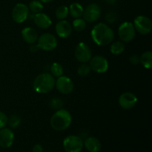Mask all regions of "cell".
Listing matches in <instances>:
<instances>
[{
    "instance_id": "obj_9",
    "label": "cell",
    "mask_w": 152,
    "mask_h": 152,
    "mask_svg": "<svg viewBox=\"0 0 152 152\" xmlns=\"http://www.w3.org/2000/svg\"><path fill=\"white\" fill-rule=\"evenodd\" d=\"M29 15L28 7L22 3H18L14 6L12 10V18L16 23H22L25 22Z\"/></svg>"
},
{
    "instance_id": "obj_13",
    "label": "cell",
    "mask_w": 152,
    "mask_h": 152,
    "mask_svg": "<svg viewBox=\"0 0 152 152\" xmlns=\"http://www.w3.org/2000/svg\"><path fill=\"white\" fill-rule=\"evenodd\" d=\"M14 141V133L13 131L7 128L0 129V147L8 148L13 145Z\"/></svg>"
},
{
    "instance_id": "obj_4",
    "label": "cell",
    "mask_w": 152,
    "mask_h": 152,
    "mask_svg": "<svg viewBox=\"0 0 152 152\" xmlns=\"http://www.w3.org/2000/svg\"><path fill=\"white\" fill-rule=\"evenodd\" d=\"M83 147V139L79 136L70 135L63 140V148L66 152H81Z\"/></svg>"
},
{
    "instance_id": "obj_30",
    "label": "cell",
    "mask_w": 152,
    "mask_h": 152,
    "mask_svg": "<svg viewBox=\"0 0 152 152\" xmlns=\"http://www.w3.org/2000/svg\"><path fill=\"white\" fill-rule=\"evenodd\" d=\"M117 19V16L115 13L113 12H110L106 15V20L108 21L109 23H114L116 20Z\"/></svg>"
},
{
    "instance_id": "obj_16",
    "label": "cell",
    "mask_w": 152,
    "mask_h": 152,
    "mask_svg": "<svg viewBox=\"0 0 152 152\" xmlns=\"http://www.w3.org/2000/svg\"><path fill=\"white\" fill-rule=\"evenodd\" d=\"M34 21L35 25L41 29H47L51 25L52 21L47 14L43 13H37L34 16Z\"/></svg>"
},
{
    "instance_id": "obj_12",
    "label": "cell",
    "mask_w": 152,
    "mask_h": 152,
    "mask_svg": "<svg viewBox=\"0 0 152 152\" xmlns=\"http://www.w3.org/2000/svg\"><path fill=\"white\" fill-rule=\"evenodd\" d=\"M91 69L98 74L106 72L108 68V62L106 58L102 56H95L90 59Z\"/></svg>"
},
{
    "instance_id": "obj_7",
    "label": "cell",
    "mask_w": 152,
    "mask_h": 152,
    "mask_svg": "<svg viewBox=\"0 0 152 152\" xmlns=\"http://www.w3.org/2000/svg\"><path fill=\"white\" fill-rule=\"evenodd\" d=\"M134 26L135 31L140 34L145 35L148 34L151 31L152 22L151 19L145 16H138L134 21Z\"/></svg>"
},
{
    "instance_id": "obj_10",
    "label": "cell",
    "mask_w": 152,
    "mask_h": 152,
    "mask_svg": "<svg viewBox=\"0 0 152 152\" xmlns=\"http://www.w3.org/2000/svg\"><path fill=\"white\" fill-rule=\"evenodd\" d=\"M101 16V8L96 3L89 4L84 9L83 13V19L88 22H94L99 19Z\"/></svg>"
},
{
    "instance_id": "obj_5",
    "label": "cell",
    "mask_w": 152,
    "mask_h": 152,
    "mask_svg": "<svg viewBox=\"0 0 152 152\" xmlns=\"http://www.w3.org/2000/svg\"><path fill=\"white\" fill-rule=\"evenodd\" d=\"M57 39L54 35L49 33L43 34L38 37L37 45L39 49L45 51H50L55 49L57 46Z\"/></svg>"
},
{
    "instance_id": "obj_17",
    "label": "cell",
    "mask_w": 152,
    "mask_h": 152,
    "mask_svg": "<svg viewBox=\"0 0 152 152\" xmlns=\"http://www.w3.org/2000/svg\"><path fill=\"white\" fill-rule=\"evenodd\" d=\"M22 37L25 42L28 44H34L38 39V33L34 28L27 27L22 31Z\"/></svg>"
},
{
    "instance_id": "obj_22",
    "label": "cell",
    "mask_w": 152,
    "mask_h": 152,
    "mask_svg": "<svg viewBox=\"0 0 152 152\" xmlns=\"http://www.w3.org/2000/svg\"><path fill=\"white\" fill-rule=\"evenodd\" d=\"M125 50V45L123 42L117 41L113 43L110 48V50H111V53L114 55H119L121 54Z\"/></svg>"
},
{
    "instance_id": "obj_32",
    "label": "cell",
    "mask_w": 152,
    "mask_h": 152,
    "mask_svg": "<svg viewBox=\"0 0 152 152\" xmlns=\"http://www.w3.org/2000/svg\"><path fill=\"white\" fill-rule=\"evenodd\" d=\"M32 152H43V148L40 144H37L33 147Z\"/></svg>"
},
{
    "instance_id": "obj_19",
    "label": "cell",
    "mask_w": 152,
    "mask_h": 152,
    "mask_svg": "<svg viewBox=\"0 0 152 152\" xmlns=\"http://www.w3.org/2000/svg\"><path fill=\"white\" fill-rule=\"evenodd\" d=\"M83 7L80 4V3L74 2L70 5L69 9H68V11H69L70 15H71L72 17L75 18H80L83 16Z\"/></svg>"
},
{
    "instance_id": "obj_11",
    "label": "cell",
    "mask_w": 152,
    "mask_h": 152,
    "mask_svg": "<svg viewBox=\"0 0 152 152\" xmlns=\"http://www.w3.org/2000/svg\"><path fill=\"white\" fill-rule=\"evenodd\" d=\"M55 86L59 93L62 94H69L73 91L74 88V83L68 77L61 76L55 82Z\"/></svg>"
},
{
    "instance_id": "obj_34",
    "label": "cell",
    "mask_w": 152,
    "mask_h": 152,
    "mask_svg": "<svg viewBox=\"0 0 152 152\" xmlns=\"http://www.w3.org/2000/svg\"><path fill=\"white\" fill-rule=\"evenodd\" d=\"M39 1H40L41 2H43V3H49L50 2V1H53V0H39Z\"/></svg>"
},
{
    "instance_id": "obj_26",
    "label": "cell",
    "mask_w": 152,
    "mask_h": 152,
    "mask_svg": "<svg viewBox=\"0 0 152 152\" xmlns=\"http://www.w3.org/2000/svg\"><path fill=\"white\" fill-rule=\"evenodd\" d=\"M21 122H22V119L17 114H13L10 117L7 121V124H9L10 127L11 129H16L18 126L20 125Z\"/></svg>"
},
{
    "instance_id": "obj_20",
    "label": "cell",
    "mask_w": 152,
    "mask_h": 152,
    "mask_svg": "<svg viewBox=\"0 0 152 152\" xmlns=\"http://www.w3.org/2000/svg\"><path fill=\"white\" fill-rule=\"evenodd\" d=\"M144 68H147V69H151L152 68V53L151 51L148 50V51L144 52L142 54L140 57V61Z\"/></svg>"
},
{
    "instance_id": "obj_35",
    "label": "cell",
    "mask_w": 152,
    "mask_h": 152,
    "mask_svg": "<svg viewBox=\"0 0 152 152\" xmlns=\"http://www.w3.org/2000/svg\"><path fill=\"white\" fill-rule=\"evenodd\" d=\"M115 1V0H107V2L108 3H114Z\"/></svg>"
},
{
    "instance_id": "obj_28",
    "label": "cell",
    "mask_w": 152,
    "mask_h": 152,
    "mask_svg": "<svg viewBox=\"0 0 152 152\" xmlns=\"http://www.w3.org/2000/svg\"><path fill=\"white\" fill-rule=\"evenodd\" d=\"M49 105L51 108L54 110H59L61 109L63 105V102H62V99L59 97H54L53 99H51L49 102Z\"/></svg>"
},
{
    "instance_id": "obj_3",
    "label": "cell",
    "mask_w": 152,
    "mask_h": 152,
    "mask_svg": "<svg viewBox=\"0 0 152 152\" xmlns=\"http://www.w3.org/2000/svg\"><path fill=\"white\" fill-rule=\"evenodd\" d=\"M55 77L49 73H43L37 76L33 83L34 91L39 94L49 93L55 86Z\"/></svg>"
},
{
    "instance_id": "obj_15",
    "label": "cell",
    "mask_w": 152,
    "mask_h": 152,
    "mask_svg": "<svg viewBox=\"0 0 152 152\" xmlns=\"http://www.w3.org/2000/svg\"><path fill=\"white\" fill-rule=\"evenodd\" d=\"M56 32L60 38H68L72 33V26L66 20H60L56 25Z\"/></svg>"
},
{
    "instance_id": "obj_2",
    "label": "cell",
    "mask_w": 152,
    "mask_h": 152,
    "mask_svg": "<svg viewBox=\"0 0 152 152\" xmlns=\"http://www.w3.org/2000/svg\"><path fill=\"white\" fill-rule=\"evenodd\" d=\"M71 121H72V117L71 113L68 110L61 108L57 110L52 115L50 123V126L54 130L61 132L68 129L71 126Z\"/></svg>"
},
{
    "instance_id": "obj_23",
    "label": "cell",
    "mask_w": 152,
    "mask_h": 152,
    "mask_svg": "<svg viewBox=\"0 0 152 152\" xmlns=\"http://www.w3.org/2000/svg\"><path fill=\"white\" fill-rule=\"evenodd\" d=\"M50 71H51V74L53 77L58 78V77L63 75L64 69L61 64L58 63V62H53L50 67Z\"/></svg>"
},
{
    "instance_id": "obj_25",
    "label": "cell",
    "mask_w": 152,
    "mask_h": 152,
    "mask_svg": "<svg viewBox=\"0 0 152 152\" xmlns=\"http://www.w3.org/2000/svg\"><path fill=\"white\" fill-rule=\"evenodd\" d=\"M86 27V22L83 19L77 18L73 22V28L77 32L84 31Z\"/></svg>"
},
{
    "instance_id": "obj_1",
    "label": "cell",
    "mask_w": 152,
    "mask_h": 152,
    "mask_svg": "<svg viewBox=\"0 0 152 152\" xmlns=\"http://www.w3.org/2000/svg\"><path fill=\"white\" fill-rule=\"evenodd\" d=\"M91 36L97 45L104 46L112 42L114 39L113 30L105 23H98L91 30Z\"/></svg>"
},
{
    "instance_id": "obj_14",
    "label": "cell",
    "mask_w": 152,
    "mask_h": 152,
    "mask_svg": "<svg viewBox=\"0 0 152 152\" xmlns=\"http://www.w3.org/2000/svg\"><path fill=\"white\" fill-rule=\"evenodd\" d=\"M137 97L131 92L122 94L119 97V104L124 109H131L136 105Z\"/></svg>"
},
{
    "instance_id": "obj_8",
    "label": "cell",
    "mask_w": 152,
    "mask_h": 152,
    "mask_svg": "<svg viewBox=\"0 0 152 152\" xmlns=\"http://www.w3.org/2000/svg\"><path fill=\"white\" fill-rule=\"evenodd\" d=\"M75 57L82 63L89 62L92 57L91 49L85 42L79 43L75 48Z\"/></svg>"
},
{
    "instance_id": "obj_31",
    "label": "cell",
    "mask_w": 152,
    "mask_h": 152,
    "mask_svg": "<svg viewBox=\"0 0 152 152\" xmlns=\"http://www.w3.org/2000/svg\"><path fill=\"white\" fill-rule=\"evenodd\" d=\"M129 61L133 65H137V64L140 63V57L138 55H133L130 57L129 59Z\"/></svg>"
},
{
    "instance_id": "obj_24",
    "label": "cell",
    "mask_w": 152,
    "mask_h": 152,
    "mask_svg": "<svg viewBox=\"0 0 152 152\" xmlns=\"http://www.w3.org/2000/svg\"><path fill=\"white\" fill-rule=\"evenodd\" d=\"M43 4L39 0H34V1H31L28 6V9L31 10L32 13H41L42 10H43Z\"/></svg>"
},
{
    "instance_id": "obj_27",
    "label": "cell",
    "mask_w": 152,
    "mask_h": 152,
    "mask_svg": "<svg viewBox=\"0 0 152 152\" xmlns=\"http://www.w3.org/2000/svg\"><path fill=\"white\" fill-rule=\"evenodd\" d=\"M91 71V69L90 68V65L86 63H83L79 66L77 73L80 77H86L90 74Z\"/></svg>"
},
{
    "instance_id": "obj_21",
    "label": "cell",
    "mask_w": 152,
    "mask_h": 152,
    "mask_svg": "<svg viewBox=\"0 0 152 152\" xmlns=\"http://www.w3.org/2000/svg\"><path fill=\"white\" fill-rule=\"evenodd\" d=\"M68 14H69L68 7L65 5H60L59 7H58L55 12L56 19L59 20H64L68 17Z\"/></svg>"
},
{
    "instance_id": "obj_6",
    "label": "cell",
    "mask_w": 152,
    "mask_h": 152,
    "mask_svg": "<svg viewBox=\"0 0 152 152\" xmlns=\"http://www.w3.org/2000/svg\"><path fill=\"white\" fill-rule=\"evenodd\" d=\"M119 37L123 42H129L135 37L136 31L133 23L125 22L120 25L118 29Z\"/></svg>"
},
{
    "instance_id": "obj_18",
    "label": "cell",
    "mask_w": 152,
    "mask_h": 152,
    "mask_svg": "<svg viewBox=\"0 0 152 152\" xmlns=\"http://www.w3.org/2000/svg\"><path fill=\"white\" fill-rule=\"evenodd\" d=\"M83 146L89 152H99L101 149V142L94 137H88L83 141Z\"/></svg>"
},
{
    "instance_id": "obj_33",
    "label": "cell",
    "mask_w": 152,
    "mask_h": 152,
    "mask_svg": "<svg viewBox=\"0 0 152 152\" xmlns=\"http://www.w3.org/2000/svg\"><path fill=\"white\" fill-rule=\"evenodd\" d=\"M39 49V48L38 45H36L35 43L31 44V45L30 46V50H31V52H37Z\"/></svg>"
},
{
    "instance_id": "obj_29",
    "label": "cell",
    "mask_w": 152,
    "mask_h": 152,
    "mask_svg": "<svg viewBox=\"0 0 152 152\" xmlns=\"http://www.w3.org/2000/svg\"><path fill=\"white\" fill-rule=\"evenodd\" d=\"M8 117L4 112L0 111V129L5 127L7 124Z\"/></svg>"
}]
</instances>
